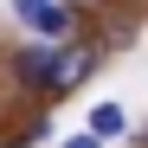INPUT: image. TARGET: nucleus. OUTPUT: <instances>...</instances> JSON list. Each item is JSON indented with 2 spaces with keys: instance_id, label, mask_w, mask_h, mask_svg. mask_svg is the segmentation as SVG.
I'll list each match as a JSON object with an SVG mask.
<instances>
[{
  "instance_id": "1",
  "label": "nucleus",
  "mask_w": 148,
  "mask_h": 148,
  "mask_svg": "<svg viewBox=\"0 0 148 148\" xmlns=\"http://www.w3.org/2000/svg\"><path fill=\"white\" fill-rule=\"evenodd\" d=\"M13 7H19V19H26V26H39L45 39H58V32L71 26V13L58 7V0H13Z\"/></svg>"
},
{
  "instance_id": "2",
  "label": "nucleus",
  "mask_w": 148,
  "mask_h": 148,
  "mask_svg": "<svg viewBox=\"0 0 148 148\" xmlns=\"http://www.w3.org/2000/svg\"><path fill=\"white\" fill-rule=\"evenodd\" d=\"M84 71H90V52H84V45H58V64H52V84H45V90H71Z\"/></svg>"
},
{
  "instance_id": "3",
  "label": "nucleus",
  "mask_w": 148,
  "mask_h": 148,
  "mask_svg": "<svg viewBox=\"0 0 148 148\" xmlns=\"http://www.w3.org/2000/svg\"><path fill=\"white\" fill-rule=\"evenodd\" d=\"M52 64H58V45H26L19 52V77L26 84H52Z\"/></svg>"
},
{
  "instance_id": "4",
  "label": "nucleus",
  "mask_w": 148,
  "mask_h": 148,
  "mask_svg": "<svg viewBox=\"0 0 148 148\" xmlns=\"http://www.w3.org/2000/svg\"><path fill=\"white\" fill-rule=\"evenodd\" d=\"M122 129H129V122H122L116 103H97V110H90V135H97V142H103V135H122Z\"/></svg>"
},
{
  "instance_id": "5",
  "label": "nucleus",
  "mask_w": 148,
  "mask_h": 148,
  "mask_svg": "<svg viewBox=\"0 0 148 148\" xmlns=\"http://www.w3.org/2000/svg\"><path fill=\"white\" fill-rule=\"evenodd\" d=\"M64 148H97V135H71V142H64Z\"/></svg>"
}]
</instances>
